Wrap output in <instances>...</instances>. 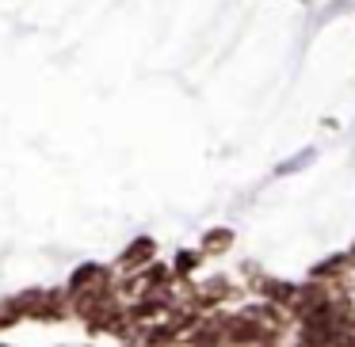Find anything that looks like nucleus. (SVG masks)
<instances>
[{
	"instance_id": "obj_4",
	"label": "nucleus",
	"mask_w": 355,
	"mask_h": 347,
	"mask_svg": "<svg viewBox=\"0 0 355 347\" xmlns=\"http://www.w3.org/2000/svg\"><path fill=\"white\" fill-rule=\"evenodd\" d=\"M199 267V252H180L176 256V263H172V271H176V283H184V278H191V271Z\"/></svg>"
},
{
	"instance_id": "obj_1",
	"label": "nucleus",
	"mask_w": 355,
	"mask_h": 347,
	"mask_svg": "<svg viewBox=\"0 0 355 347\" xmlns=\"http://www.w3.org/2000/svg\"><path fill=\"white\" fill-rule=\"evenodd\" d=\"M153 256H157V244H153L149 237H138V240H134V244L123 252V260H119V267H126V271H138V267H146V263L153 260Z\"/></svg>"
},
{
	"instance_id": "obj_3",
	"label": "nucleus",
	"mask_w": 355,
	"mask_h": 347,
	"mask_svg": "<svg viewBox=\"0 0 355 347\" xmlns=\"http://www.w3.org/2000/svg\"><path fill=\"white\" fill-rule=\"evenodd\" d=\"M233 248V229H210L207 237H202V252L207 256H222V252H230Z\"/></svg>"
},
{
	"instance_id": "obj_2",
	"label": "nucleus",
	"mask_w": 355,
	"mask_h": 347,
	"mask_svg": "<svg viewBox=\"0 0 355 347\" xmlns=\"http://www.w3.org/2000/svg\"><path fill=\"white\" fill-rule=\"evenodd\" d=\"M256 286H260V294H263L268 301H275V305H286V309L294 305V298H298V286L279 283V278H263V283H256Z\"/></svg>"
}]
</instances>
